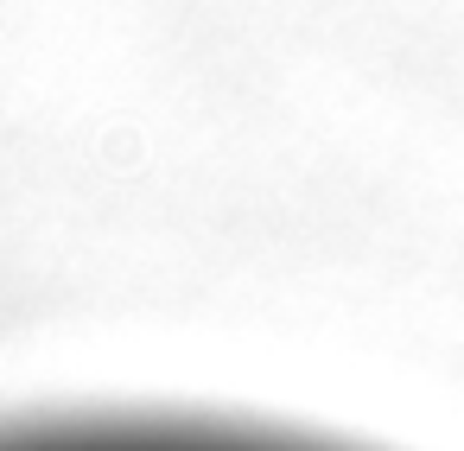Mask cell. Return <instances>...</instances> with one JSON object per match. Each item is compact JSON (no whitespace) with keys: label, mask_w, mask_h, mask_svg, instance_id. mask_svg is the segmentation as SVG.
<instances>
[{"label":"cell","mask_w":464,"mask_h":451,"mask_svg":"<svg viewBox=\"0 0 464 451\" xmlns=\"http://www.w3.org/2000/svg\"><path fill=\"white\" fill-rule=\"evenodd\" d=\"M0 451H255V445L198 432H45V438H7Z\"/></svg>","instance_id":"6da1fadb"}]
</instances>
